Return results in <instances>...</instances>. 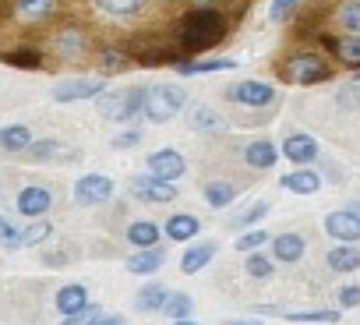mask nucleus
Returning <instances> with one entry per match:
<instances>
[{
  "label": "nucleus",
  "instance_id": "obj_25",
  "mask_svg": "<svg viewBox=\"0 0 360 325\" xmlns=\"http://www.w3.org/2000/svg\"><path fill=\"white\" fill-rule=\"evenodd\" d=\"M127 241H131L134 248H155V241H159V227L148 223V219H138V223L127 227Z\"/></svg>",
  "mask_w": 360,
  "mask_h": 325
},
{
  "label": "nucleus",
  "instance_id": "obj_1",
  "mask_svg": "<svg viewBox=\"0 0 360 325\" xmlns=\"http://www.w3.org/2000/svg\"><path fill=\"white\" fill-rule=\"evenodd\" d=\"M223 36H226V22L212 8H198L184 22V46H191V50H205V46L219 43Z\"/></svg>",
  "mask_w": 360,
  "mask_h": 325
},
{
  "label": "nucleus",
  "instance_id": "obj_19",
  "mask_svg": "<svg viewBox=\"0 0 360 325\" xmlns=\"http://www.w3.org/2000/svg\"><path fill=\"white\" fill-rule=\"evenodd\" d=\"M25 152H29V159H36V162H46V159H71V155H75V152H71V148H64V141H57V138L32 141Z\"/></svg>",
  "mask_w": 360,
  "mask_h": 325
},
{
  "label": "nucleus",
  "instance_id": "obj_5",
  "mask_svg": "<svg viewBox=\"0 0 360 325\" xmlns=\"http://www.w3.org/2000/svg\"><path fill=\"white\" fill-rule=\"evenodd\" d=\"M148 174L159 177V181H180L188 174V159L176 148H159V152L148 155Z\"/></svg>",
  "mask_w": 360,
  "mask_h": 325
},
{
  "label": "nucleus",
  "instance_id": "obj_36",
  "mask_svg": "<svg viewBox=\"0 0 360 325\" xmlns=\"http://www.w3.org/2000/svg\"><path fill=\"white\" fill-rule=\"evenodd\" d=\"M50 234H53V227H50V223H43V219H36L32 227H25V230H22V244H43Z\"/></svg>",
  "mask_w": 360,
  "mask_h": 325
},
{
  "label": "nucleus",
  "instance_id": "obj_43",
  "mask_svg": "<svg viewBox=\"0 0 360 325\" xmlns=\"http://www.w3.org/2000/svg\"><path fill=\"white\" fill-rule=\"evenodd\" d=\"M99 318H103V311H99V307H82V311L68 314V321H64V325H96Z\"/></svg>",
  "mask_w": 360,
  "mask_h": 325
},
{
  "label": "nucleus",
  "instance_id": "obj_15",
  "mask_svg": "<svg viewBox=\"0 0 360 325\" xmlns=\"http://www.w3.org/2000/svg\"><path fill=\"white\" fill-rule=\"evenodd\" d=\"M286 191H293V195H314L318 188H321V177L314 174V170H293V174H283V181H279Z\"/></svg>",
  "mask_w": 360,
  "mask_h": 325
},
{
  "label": "nucleus",
  "instance_id": "obj_44",
  "mask_svg": "<svg viewBox=\"0 0 360 325\" xmlns=\"http://www.w3.org/2000/svg\"><path fill=\"white\" fill-rule=\"evenodd\" d=\"M141 141V131L138 127H131V131H124V134H117L113 138V148H134Z\"/></svg>",
  "mask_w": 360,
  "mask_h": 325
},
{
  "label": "nucleus",
  "instance_id": "obj_46",
  "mask_svg": "<svg viewBox=\"0 0 360 325\" xmlns=\"http://www.w3.org/2000/svg\"><path fill=\"white\" fill-rule=\"evenodd\" d=\"M223 325H262V321H237L233 318V321H223Z\"/></svg>",
  "mask_w": 360,
  "mask_h": 325
},
{
  "label": "nucleus",
  "instance_id": "obj_6",
  "mask_svg": "<svg viewBox=\"0 0 360 325\" xmlns=\"http://www.w3.org/2000/svg\"><path fill=\"white\" fill-rule=\"evenodd\" d=\"M332 75L328 60L314 57V53H304V57H293L290 68H286V78L297 82V85H311V82H325Z\"/></svg>",
  "mask_w": 360,
  "mask_h": 325
},
{
  "label": "nucleus",
  "instance_id": "obj_27",
  "mask_svg": "<svg viewBox=\"0 0 360 325\" xmlns=\"http://www.w3.org/2000/svg\"><path fill=\"white\" fill-rule=\"evenodd\" d=\"M96 8L113 15V18H131L145 8V0H96Z\"/></svg>",
  "mask_w": 360,
  "mask_h": 325
},
{
  "label": "nucleus",
  "instance_id": "obj_22",
  "mask_svg": "<svg viewBox=\"0 0 360 325\" xmlns=\"http://www.w3.org/2000/svg\"><path fill=\"white\" fill-rule=\"evenodd\" d=\"M155 269H162V251H155V248H141L138 255L127 258V272L148 276V272H155Z\"/></svg>",
  "mask_w": 360,
  "mask_h": 325
},
{
  "label": "nucleus",
  "instance_id": "obj_17",
  "mask_svg": "<svg viewBox=\"0 0 360 325\" xmlns=\"http://www.w3.org/2000/svg\"><path fill=\"white\" fill-rule=\"evenodd\" d=\"M82 307H89V290L82 286V283H71V286H64L60 293H57V311L68 318V314H75V311H82Z\"/></svg>",
  "mask_w": 360,
  "mask_h": 325
},
{
  "label": "nucleus",
  "instance_id": "obj_3",
  "mask_svg": "<svg viewBox=\"0 0 360 325\" xmlns=\"http://www.w3.org/2000/svg\"><path fill=\"white\" fill-rule=\"evenodd\" d=\"M96 106H99V117L103 120H131L134 113H141L145 106V89H106L96 96Z\"/></svg>",
  "mask_w": 360,
  "mask_h": 325
},
{
  "label": "nucleus",
  "instance_id": "obj_18",
  "mask_svg": "<svg viewBox=\"0 0 360 325\" xmlns=\"http://www.w3.org/2000/svg\"><path fill=\"white\" fill-rule=\"evenodd\" d=\"M29 145H32V131L25 124L0 127V148H4V152H25Z\"/></svg>",
  "mask_w": 360,
  "mask_h": 325
},
{
  "label": "nucleus",
  "instance_id": "obj_39",
  "mask_svg": "<svg viewBox=\"0 0 360 325\" xmlns=\"http://www.w3.org/2000/svg\"><path fill=\"white\" fill-rule=\"evenodd\" d=\"M269 216V205L265 202H255L251 209H244L240 216H233V227H251V223H258V219H265Z\"/></svg>",
  "mask_w": 360,
  "mask_h": 325
},
{
  "label": "nucleus",
  "instance_id": "obj_9",
  "mask_svg": "<svg viewBox=\"0 0 360 325\" xmlns=\"http://www.w3.org/2000/svg\"><path fill=\"white\" fill-rule=\"evenodd\" d=\"M110 195H113V181L103 177V174H85L75 184V202L78 205H99V202H110Z\"/></svg>",
  "mask_w": 360,
  "mask_h": 325
},
{
  "label": "nucleus",
  "instance_id": "obj_38",
  "mask_svg": "<svg viewBox=\"0 0 360 325\" xmlns=\"http://www.w3.org/2000/svg\"><path fill=\"white\" fill-rule=\"evenodd\" d=\"M335 50H339V57H342L349 68H356V64H360V36H346Z\"/></svg>",
  "mask_w": 360,
  "mask_h": 325
},
{
  "label": "nucleus",
  "instance_id": "obj_13",
  "mask_svg": "<svg viewBox=\"0 0 360 325\" xmlns=\"http://www.w3.org/2000/svg\"><path fill=\"white\" fill-rule=\"evenodd\" d=\"M244 159H248V167H255V170H272L276 167V159H279V148H276V141H251L248 148H244Z\"/></svg>",
  "mask_w": 360,
  "mask_h": 325
},
{
  "label": "nucleus",
  "instance_id": "obj_32",
  "mask_svg": "<svg viewBox=\"0 0 360 325\" xmlns=\"http://www.w3.org/2000/svg\"><path fill=\"white\" fill-rule=\"evenodd\" d=\"M82 50H85V39H82V32L68 29V32H60V36H57V53H60V57H78Z\"/></svg>",
  "mask_w": 360,
  "mask_h": 325
},
{
  "label": "nucleus",
  "instance_id": "obj_37",
  "mask_svg": "<svg viewBox=\"0 0 360 325\" xmlns=\"http://www.w3.org/2000/svg\"><path fill=\"white\" fill-rule=\"evenodd\" d=\"M290 321H339V311H286Z\"/></svg>",
  "mask_w": 360,
  "mask_h": 325
},
{
  "label": "nucleus",
  "instance_id": "obj_14",
  "mask_svg": "<svg viewBox=\"0 0 360 325\" xmlns=\"http://www.w3.org/2000/svg\"><path fill=\"white\" fill-rule=\"evenodd\" d=\"M198 230H202V223H198V216H191V212H176V216L166 219V237H169V241H191Z\"/></svg>",
  "mask_w": 360,
  "mask_h": 325
},
{
  "label": "nucleus",
  "instance_id": "obj_31",
  "mask_svg": "<svg viewBox=\"0 0 360 325\" xmlns=\"http://www.w3.org/2000/svg\"><path fill=\"white\" fill-rule=\"evenodd\" d=\"M0 60L11 64V68H25V71H36V68L43 64V57H39L36 50H11V53H4Z\"/></svg>",
  "mask_w": 360,
  "mask_h": 325
},
{
  "label": "nucleus",
  "instance_id": "obj_34",
  "mask_svg": "<svg viewBox=\"0 0 360 325\" xmlns=\"http://www.w3.org/2000/svg\"><path fill=\"white\" fill-rule=\"evenodd\" d=\"M99 71L103 75H120V71H127V57L120 50H103L99 53Z\"/></svg>",
  "mask_w": 360,
  "mask_h": 325
},
{
  "label": "nucleus",
  "instance_id": "obj_26",
  "mask_svg": "<svg viewBox=\"0 0 360 325\" xmlns=\"http://www.w3.org/2000/svg\"><path fill=\"white\" fill-rule=\"evenodd\" d=\"M15 11L22 22H39L53 11V0H15Z\"/></svg>",
  "mask_w": 360,
  "mask_h": 325
},
{
  "label": "nucleus",
  "instance_id": "obj_7",
  "mask_svg": "<svg viewBox=\"0 0 360 325\" xmlns=\"http://www.w3.org/2000/svg\"><path fill=\"white\" fill-rule=\"evenodd\" d=\"M99 92H106L103 78H68V82H57L53 99L57 103H78V99H96Z\"/></svg>",
  "mask_w": 360,
  "mask_h": 325
},
{
  "label": "nucleus",
  "instance_id": "obj_23",
  "mask_svg": "<svg viewBox=\"0 0 360 325\" xmlns=\"http://www.w3.org/2000/svg\"><path fill=\"white\" fill-rule=\"evenodd\" d=\"M166 297H169V290H166L162 283H148L145 290H138V297H134V307H138V311H162Z\"/></svg>",
  "mask_w": 360,
  "mask_h": 325
},
{
  "label": "nucleus",
  "instance_id": "obj_45",
  "mask_svg": "<svg viewBox=\"0 0 360 325\" xmlns=\"http://www.w3.org/2000/svg\"><path fill=\"white\" fill-rule=\"evenodd\" d=\"M339 304L342 307H360V286H342L339 290Z\"/></svg>",
  "mask_w": 360,
  "mask_h": 325
},
{
  "label": "nucleus",
  "instance_id": "obj_29",
  "mask_svg": "<svg viewBox=\"0 0 360 325\" xmlns=\"http://www.w3.org/2000/svg\"><path fill=\"white\" fill-rule=\"evenodd\" d=\"M233 184H226V181H212V184H205V202L212 205V209H226L230 202H233Z\"/></svg>",
  "mask_w": 360,
  "mask_h": 325
},
{
  "label": "nucleus",
  "instance_id": "obj_20",
  "mask_svg": "<svg viewBox=\"0 0 360 325\" xmlns=\"http://www.w3.org/2000/svg\"><path fill=\"white\" fill-rule=\"evenodd\" d=\"M328 265H332V272H356L360 269V251L353 244H339V248L328 251Z\"/></svg>",
  "mask_w": 360,
  "mask_h": 325
},
{
  "label": "nucleus",
  "instance_id": "obj_41",
  "mask_svg": "<svg viewBox=\"0 0 360 325\" xmlns=\"http://www.w3.org/2000/svg\"><path fill=\"white\" fill-rule=\"evenodd\" d=\"M265 241H269L265 230H248V234L237 237V251H255V248H262Z\"/></svg>",
  "mask_w": 360,
  "mask_h": 325
},
{
  "label": "nucleus",
  "instance_id": "obj_48",
  "mask_svg": "<svg viewBox=\"0 0 360 325\" xmlns=\"http://www.w3.org/2000/svg\"><path fill=\"white\" fill-rule=\"evenodd\" d=\"M198 4H205V0H198Z\"/></svg>",
  "mask_w": 360,
  "mask_h": 325
},
{
  "label": "nucleus",
  "instance_id": "obj_24",
  "mask_svg": "<svg viewBox=\"0 0 360 325\" xmlns=\"http://www.w3.org/2000/svg\"><path fill=\"white\" fill-rule=\"evenodd\" d=\"M188 124H191L195 131H219V127H223L219 113H216L212 106H202V103H195V106H191V113H188Z\"/></svg>",
  "mask_w": 360,
  "mask_h": 325
},
{
  "label": "nucleus",
  "instance_id": "obj_35",
  "mask_svg": "<svg viewBox=\"0 0 360 325\" xmlns=\"http://www.w3.org/2000/svg\"><path fill=\"white\" fill-rule=\"evenodd\" d=\"M0 248H22V230L8 216H0Z\"/></svg>",
  "mask_w": 360,
  "mask_h": 325
},
{
  "label": "nucleus",
  "instance_id": "obj_40",
  "mask_svg": "<svg viewBox=\"0 0 360 325\" xmlns=\"http://www.w3.org/2000/svg\"><path fill=\"white\" fill-rule=\"evenodd\" d=\"M297 11V0H272V4H269V22H286L290 15Z\"/></svg>",
  "mask_w": 360,
  "mask_h": 325
},
{
  "label": "nucleus",
  "instance_id": "obj_33",
  "mask_svg": "<svg viewBox=\"0 0 360 325\" xmlns=\"http://www.w3.org/2000/svg\"><path fill=\"white\" fill-rule=\"evenodd\" d=\"M339 29L346 36H360V0H353V4H346L339 11Z\"/></svg>",
  "mask_w": 360,
  "mask_h": 325
},
{
  "label": "nucleus",
  "instance_id": "obj_30",
  "mask_svg": "<svg viewBox=\"0 0 360 325\" xmlns=\"http://www.w3.org/2000/svg\"><path fill=\"white\" fill-rule=\"evenodd\" d=\"M162 314L173 318V321H176V318H188V314H191V297H188V293H169L166 304H162Z\"/></svg>",
  "mask_w": 360,
  "mask_h": 325
},
{
  "label": "nucleus",
  "instance_id": "obj_8",
  "mask_svg": "<svg viewBox=\"0 0 360 325\" xmlns=\"http://www.w3.org/2000/svg\"><path fill=\"white\" fill-rule=\"evenodd\" d=\"M226 96H230L233 103H240V106H269V103L276 99V89H272L269 82H262V78H248V82L230 85Z\"/></svg>",
  "mask_w": 360,
  "mask_h": 325
},
{
  "label": "nucleus",
  "instance_id": "obj_21",
  "mask_svg": "<svg viewBox=\"0 0 360 325\" xmlns=\"http://www.w3.org/2000/svg\"><path fill=\"white\" fill-rule=\"evenodd\" d=\"M212 255H216V244H195V248L184 251V258H180V269H184L188 276H191V272H202V269L212 262Z\"/></svg>",
  "mask_w": 360,
  "mask_h": 325
},
{
  "label": "nucleus",
  "instance_id": "obj_2",
  "mask_svg": "<svg viewBox=\"0 0 360 325\" xmlns=\"http://www.w3.org/2000/svg\"><path fill=\"white\" fill-rule=\"evenodd\" d=\"M184 103H188V92L180 89V85H148V89H145V106H141V113H145L152 124H166V120H173L180 110H184Z\"/></svg>",
  "mask_w": 360,
  "mask_h": 325
},
{
  "label": "nucleus",
  "instance_id": "obj_10",
  "mask_svg": "<svg viewBox=\"0 0 360 325\" xmlns=\"http://www.w3.org/2000/svg\"><path fill=\"white\" fill-rule=\"evenodd\" d=\"M325 234L335 237V241H342V244L360 241V212H353V209L328 212V216H325Z\"/></svg>",
  "mask_w": 360,
  "mask_h": 325
},
{
  "label": "nucleus",
  "instance_id": "obj_47",
  "mask_svg": "<svg viewBox=\"0 0 360 325\" xmlns=\"http://www.w3.org/2000/svg\"><path fill=\"white\" fill-rule=\"evenodd\" d=\"M173 325H195V321H191V318H176Z\"/></svg>",
  "mask_w": 360,
  "mask_h": 325
},
{
  "label": "nucleus",
  "instance_id": "obj_11",
  "mask_svg": "<svg viewBox=\"0 0 360 325\" xmlns=\"http://www.w3.org/2000/svg\"><path fill=\"white\" fill-rule=\"evenodd\" d=\"M50 205H53V195L46 188H39V184H29L18 195V212L29 216V219H39L43 212H50Z\"/></svg>",
  "mask_w": 360,
  "mask_h": 325
},
{
  "label": "nucleus",
  "instance_id": "obj_4",
  "mask_svg": "<svg viewBox=\"0 0 360 325\" xmlns=\"http://www.w3.org/2000/svg\"><path fill=\"white\" fill-rule=\"evenodd\" d=\"M131 195L138 202H148V205H166V202L176 198V188H173V181H159V177L145 174V177L131 181Z\"/></svg>",
  "mask_w": 360,
  "mask_h": 325
},
{
  "label": "nucleus",
  "instance_id": "obj_28",
  "mask_svg": "<svg viewBox=\"0 0 360 325\" xmlns=\"http://www.w3.org/2000/svg\"><path fill=\"white\" fill-rule=\"evenodd\" d=\"M237 60L230 57H219V60H191V64H180V75H212V71H233Z\"/></svg>",
  "mask_w": 360,
  "mask_h": 325
},
{
  "label": "nucleus",
  "instance_id": "obj_42",
  "mask_svg": "<svg viewBox=\"0 0 360 325\" xmlns=\"http://www.w3.org/2000/svg\"><path fill=\"white\" fill-rule=\"evenodd\" d=\"M248 276H255V279L272 276V262L265 255H248Z\"/></svg>",
  "mask_w": 360,
  "mask_h": 325
},
{
  "label": "nucleus",
  "instance_id": "obj_16",
  "mask_svg": "<svg viewBox=\"0 0 360 325\" xmlns=\"http://www.w3.org/2000/svg\"><path fill=\"white\" fill-rule=\"evenodd\" d=\"M304 237L300 234H279L276 241H272V255L279 258V262H300L304 258Z\"/></svg>",
  "mask_w": 360,
  "mask_h": 325
},
{
  "label": "nucleus",
  "instance_id": "obj_12",
  "mask_svg": "<svg viewBox=\"0 0 360 325\" xmlns=\"http://www.w3.org/2000/svg\"><path fill=\"white\" fill-rule=\"evenodd\" d=\"M283 155L293 159L297 167H307V162L318 155V141H314L311 134H290V138L283 141Z\"/></svg>",
  "mask_w": 360,
  "mask_h": 325
}]
</instances>
